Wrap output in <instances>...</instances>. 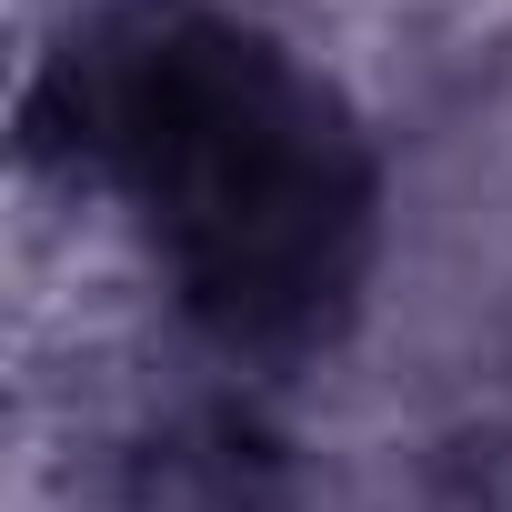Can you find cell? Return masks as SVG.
Returning a JSON list of instances; mask_svg holds the SVG:
<instances>
[{"mask_svg":"<svg viewBox=\"0 0 512 512\" xmlns=\"http://www.w3.org/2000/svg\"><path fill=\"white\" fill-rule=\"evenodd\" d=\"M71 121L221 332H302L352 282L372 211L352 121L262 31L141 11L81 61Z\"/></svg>","mask_w":512,"mask_h":512,"instance_id":"6da1fadb","label":"cell"}]
</instances>
